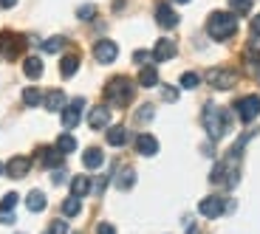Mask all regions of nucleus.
I'll return each mask as SVG.
<instances>
[{
    "mask_svg": "<svg viewBox=\"0 0 260 234\" xmlns=\"http://www.w3.org/2000/svg\"><path fill=\"white\" fill-rule=\"evenodd\" d=\"M71 192H74L77 198H85L88 192H91V178H88V175H77V178L71 181Z\"/></svg>",
    "mask_w": 260,
    "mask_h": 234,
    "instance_id": "nucleus-22",
    "label": "nucleus"
},
{
    "mask_svg": "<svg viewBox=\"0 0 260 234\" xmlns=\"http://www.w3.org/2000/svg\"><path fill=\"white\" fill-rule=\"evenodd\" d=\"M229 9H232L235 14H249V9H252V0H229Z\"/></svg>",
    "mask_w": 260,
    "mask_h": 234,
    "instance_id": "nucleus-31",
    "label": "nucleus"
},
{
    "mask_svg": "<svg viewBox=\"0 0 260 234\" xmlns=\"http://www.w3.org/2000/svg\"><path fill=\"white\" fill-rule=\"evenodd\" d=\"M28 169H31V158L14 155L12 161L6 164V175H9V178H26V175H28Z\"/></svg>",
    "mask_w": 260,
    "mask_h": 234,
    "instance_id": "nucleus-11",
    "label": "nucleus"
},
{
    "mask_svg": "<svg viewBox=\"0 0 260 234\" xmlns=\"http://www.w3.org/2000/svg\"><path fill=\"white\" fill-rule=\"evenodd\" d=\"M57 150L62 152V155L74 152V150H77V138H74V136H68V133H65V136H59V138H57Z\"/></svg>",
    "mask_w": 260,
    "mask_h": 234,
    "instance_id": "nucleus-26",
    "label": "nucleus"
},
{
    "mask_svg": "<svg viewBox=\"0 0 260 234\" xmlns=\"http://www.w3.org/2000/svg\"><path fill=\"white\" fill-rule=\"evenodd\" d=\"M65 181V172L62 169H57V175H54V183H62Z\"/></svg>",
    "mask_w": 260,
    "mask_h": 234,
    "instance_id": "nucleus-42",
    "label": "nucleus"
},
{
    "mask_svg": "<svg viewBox=\"0 0 260 234\" xmlns=\"http://www.w3.org/2000/svg\"><path fill=\"white\" fill-rule=\"evenodd\" d=\"M173 3H189V0H173Z\"/></svg>",
    "mask_w": 260,
    "mask_h": 234,
    "instance_id": "nucleus-45",
    "label": "nucleus"
},
{
    "mask_svg": "<svg viewBox=\"0 0 260 234\" xmlns=\"http://www.w3.org/2000/svg\"><path fill=\"white\" fill-rule=\"evenodd\" d=\"M235 31H238V17H235V12H212V14H209L207 34L212 40L223 43V40H229Z\"/></svg>",
    "mask_w": 260,
    "mask_h": 234,
    "instance_id": "nucleus-3",
    "label": "nucleus"
},
{
    "mask_svg": "<svg viewBox=\"0 0 260 234\" xmlns=\"http://www.w3.org/2000/svg\"><path fill=\"white\" fill-rule=\"evenodd\" d=\"M23 73H26L28 79H40L43 76V59L40 57H26L23 59Z\"/></svg>",
    "mask_w": 260,
    "mask_h": 234,
    "instance_id": "nucleus-18",
    "label": "nucleus"
},
{
    "mask_svg": "<svg viewBox=\"0 0 260 234\" xmlns=\"http://www.w3.org/2000/svg\"><path fill=\"white\" fill-rule=\"evenodd\" d=\"M116 57H119V46L113 40H96V46H93V59L96 62L111 65V62H116Z\"/></svg>",
    "mask_w": 260,
    "mask_h": 234,
    "instance_id": "nucleus-7",
    "label": "nucleus"
},
{
    "mask_svg": "<svg viewBox=\"0 0 260 234\" xmlns=\"http://www.w3.org/2000/svg\"><path fill=\"white\" fill-rule=\"evenodd\" d=\"M108 122H111V107H105V104L91 107V113H88V124H91V130H102V127H108Z\"/></svg>",
    "mask_w": 260,
    "mask_h": 234,
    "instance_id": "nucleus-13",
    "label": "nucleus"
},
{
    "mask_svg": "<svg viewBox=\"0 0 260 234\" xmlns=\"http://www.w3.org/2000/svg\"><path fill=\"white\" fill-rule=\"evenodd\" d=\"M207 82L212 85V88H218V91H229V88L238 85V73H235L232 68H209Z\"/></svg>",
    "mask_w": 260,
    "mask_h": 234,
    "instance_id": "nucleus-5",
    "label": "nucleus"
},
{
    "mask_svg": "<svg viewBox=\"0 0 260 234\" xmlns=\"http://www.w3.org/2000/svg\"><path fill=\"white\" fill-rule=\"evenodd\" d=\"M0 223L12 226V223H14V212H0Z\"/></svg>",
    "mask_w": 260,
    "mask_h": 234,
    "instance_id": "nucleus-39",
    "label": "nucleus"
},
{
    "mask_svg": "<svg viewBox=\"0 0 260 234\" xmlns=\"http://www.w3.org/2000/svg\"><path fill=\"white\" fill-rule=\"evenodd\" d=\"M235 113H238V119L241 122H254V119L260 116V96H243L235 102Z\"/></svg>",
    "mask_w": 260,
    "mask_h": 234,
    "instance_id": "nucleus-6",
    "label": "nucleus"
},
{
    "mask_svg": "<svg viewBox=\"0 0 260 234\" xmlns=\"http://www.w3.org/2000/svg\"><path fill=\"white\" fill-rule=\"evenodd\" d=\"M153 113H156V110H153V104H144L142 110L136 113V119H139V122H150V119H153Z\"/></svg>",
    "mask_w": 260,
    "mask_h": 234,
    "instance_id": "nucleus-36",
    "label": "nucleus"
},
{
    "mask_svg": "<svg viewBox=\"0 0 260 234\" xmlns=\"http://www.w3.org/2000/svg\"><path fill=\"white\" fill-rule=\"evenodd\" d=\"M204 130L212 141L223 138L229 130H232V113L223 110V107H215V104H207L204 107Z\"/></svg>",
    "mask_w": 260,
    "mask_h": 234,
    "instance_id": "nucleus-1",
    "label": "nucleus"
},
{
    "mask_svg": "<svg viewBox=\"0 0 260 234\" xmlns=\"http://www.w3.org/2000/svg\"><path fill=\"white\" fill-rule=\"evenodd\" d=\"M198 82H201V76H198V73H192V71L181 73V88H184V91H192V88H198Z\"/></svg>",
    "mask_w": 260,
    "mask_h": 234,
    "instance_id": "nucleus-30",
    "label": "nucleus"
},
{
    "mask_svg": "<svg viewBox=\"0 0 260 234\" xmlns=\"http://www.w3.org/2000/svg\"><path fill=\"white\" fill-rule=\"evenodd\" d=\"M252 34H257V37H260V14H257V17H252Z\"/></svg>",
    "mask_w": 260,
    "mask_h": 234,
    "instance_id": "nucleus-40",
    "label": "nucleus"
},
{
    "mask_svg": "<svg viewBox=\"0 0 260 234\" xmlns=\"http://www.w3.org/2000/svg\"><path fill=\"white\" fill-rule=\"evenodd\" d=\"M223 209H226L223 198H204V201L198 203V212H201L204 217H209V220L221 217V215H223Z\"/></svg>",
    "mask_w": 260,
    "mask_h": 234,
    "instance_id": "nucleus-10",
    "label": "nucleus"
},
{
    "mask_svg": "<svg viewBox=\"0 0 260 234\" xmlns=\"http://www.w3.org/2000/svg\"><path fill=\"white\" fill-rule=\"evenodd\" d=\"M187 234H198V228H195V226H189V228H187Z\"/></svg>",
    "mask_w": 260,
    "mask_h": 234,
    "instance_id": "nucleus-43",
    "label": "nucleus"
},
{
    "mask_svg": "<svg viewBox=\"0 0 260 234\" xmlns=\"http://www.w3.org/2000/svg\"><path fill=\"white\" fill-rule=\"evenodd\" d=\"M93 14H96V6H93V3H85V6L77 9V17L79 20H93Z\"/></svg>",
    "mask_w": 260,
    "mask_h": 234,
    "instance_id": "nucleus-32",
    "label": "nucleus"
},
{
    "mask_svg": "<svg viewBox=\"0 0 260 234\" xmlns=\"http://www.w3.org/2000/svg\"><path fill=\"white\" fill-rule=\"evenodd\" d=\"M136 152H139V155H144V158L156 155V152H158V141L150 136V133H142V136H136Z\"/></svg>",
    "mask_w": 260,
    "mask_h": 234,
    "instance_id": "nucleus-15",
    "label": "nucleus"
},
{
    "mask_svg": "<svg viewBox=\"0 0 260 234\" xmlns=\"http://www.w3.org/2000/svg\"><path fill=\"white\" fill-rule=\"evenodd\" d=\"M17 6V0H0V9H14Z\"/></svg>",
    "mask_w": 260,
    "mask_h": 234,
    "instance_id": "nucleus-41",
    "label": "nucleus"
},
{
    "mask_svg": "<svg viewBox=\"0 0 260 234\" xmlns=\"http://www.w3.org/2000/svg\"><path fill=\"white\" fill-rule=\"evenodd\" d=\"M40 102H43V93H40L37 88H26V91H23V104H26V107H37Z\"/></svg>",
    "mask_w": 260,
    "mask_h": 234,
    "instance_id": "nucleus-27",
    "label": "nucleus"
},
{
    "mask_svg": "<svg viewBox=\"0 0 260 234\" xmlns=\"http://www.w3.org/2000/svg\"><path fill=\"white\" fill-rule=\"evenodd\" d=\"M156 23L161 28H167V31H173V28L178 26V14L173 12L170 3H158V6H156Z\"/></svg>",
    "mask_w": 260,
    "mask_h": 234,
    "instance_id": "nucleus-9",
    "label": "nucleus"
},
{
    "mask_svg": "<svg viewBox=\"0 0 260 234\" xmlns=\"http://www.w3.org/2000/svg\"><path fill=\"white\" fill-rule=\"evenodd\" d=\"M48 234H68V223H65V220H54L51 228H48Z\"/></svg>",
    "mask_w": 260,
    "mask_h": 234,
    "instance_id": "nucleus-35",
    "label": "nucleus"
},
{
    "mask_svg": "<svg viewBox=\"0 0 260 234\" xmlns=\"http://www.w3.org/2000/svg\"><path fill=\"white\" fill-rule=\"evenodd\" d=\"M46 195H43V192H37V189H34V192H28V198H26V206H28V212H43V209H46Z\"/></svg>",
    "mask_w": 260,
    "mask_h": 234,
    "instance_id": "nucleus-23",
    "label": "nucleus"
},
{
    "mask_svg": "<svg viewBox=\"0 0 260 234\" xmlns=\"http://www.w3.org/2000/svg\"><path fill=\"white\" fill-rule=\"evenodd\" d=\"M3 172H6V167H3V164H0V175H3Z\"/></svg>",
    "mask_w": 260,
    "mask_h": 234,
    "instance_id": "nucleus-44",
    "label": "nucleus"
},
{
    "mask_svg": "<svg viewBox=\"0 0 260 234\" xmlns=\"http://www.w3.org/2000/svg\"><path fill=\"white\" fill-rule=\"evenodd\" d=\"M133 183H136V172H133V169H122V172L116 175V186L124 189V192H127Z\"/></svg>",
    "mask_w": 260,
    "mask_h": 234,
    "instance_id": "nucleus-24",
    "label": "nucleus"
},
{
    "mask_svg": "<svg viewBox=\"0 0 260 234\" xmlns=\"http://www.w3.org/2000/svg\"><path fill=\"white\" fill-rule=\"evenodd\" d=\"M226 175H229V167H226V164H215V169H212V175H209V181H212V183H223V181H226Z\"/></svg>",
    "mask_w": 260,
    "mask_h": 234,
    "instance_id": "nucleus-29",
    "label": "nucleus"
},
{
    "mask_svg": "<svg viewBox=\"0 0 260 234\" xmlns=\"http://www.w3.org/2000/svg\"><path fill=\"white\" fill-rule=\"evenodd\" d=\"M133 62H139V65H150V62H156V59H153V51H136L133 54Z\"/></svg>",
    "mask_w": 260,
    "mask_h": 234,
    "instance_id": "nucleus-34",
    "label": "nucleus"
},
{
    "mask_svg": "<svg viewBox=\"0 0 260 234\" xmlns=\"http://www.w3.org/2000/svg\"><path fill=\"white\" fill-rule=\"evenodd\" d=\"M43 104H46V110H51V113L62 110L65 107V93L62 91H48L46 96H43Z\"/></svg>",
    "mask_w": 260,
    "mask_h": 234,
    "instance_id": "nucleus-17",
    "label": "nucleus"
},
{
    "mask_svg": "<svg viewBox=\"0 0 260 234\" xmlns=\"http://www.w3.org/2000/svg\"><path fill=\"white\" fill-rule=\"evenodd\" d=\"M133 93H136V85L127 76H113L111 82L105 85V99L113 107H127L133 102Z\"/></svg>",
    "mask_w": 260,
    "mask_h": 234,
    "instance_id": "nucleus-2",
    "label": "nucleus"
},
{
    "mask_svg": "<svg viewBox=\"0 0 260 234\" xmlns=\"http://www.w3.org/2000/svg\"><path fill=\"white\" fill-rule=\"evenodd\" d=\"M23 48H26V40L20 37V34L0 31V54H3L6 59H17L20 54H23Z\"/></svg>",
    "mask_w": 260,
    "mask_h": 234,
    "instance_id": "nucleus-4",
    "label": "nucleus"
},
{
    "mask_svg": "<svg viewBox=\"0 0 260 234\" xmlns=\"http://www.w3.org/2000/svg\"><path fill=\"white\" fill-rule=\"evenodd\" d=\"M96 234H116V228H113L111 223H99V226H96Z\"/></svg>",
    "mask_w": 260,
    "mask_h": 234,
    "instance_id": "nucleus-37",
    "label": "nucleus"
},
{
    "mask_svg": "<svg viewBox=\"0 0 260 234\" xmlns=\"http://www.w3.org/2000/svg\"><path fill=\"white\" fill-rule=\"evenodd\" d=\"M164 99H167V102H176L178 91H176V88H164Z\"/></svg>",
    "mask_w": 260,
    "mask_h": 234,
    "instance_id": "nucleus-38",
    "label": "nucleus"
},
{
    "mask_svg": "<svg viewBox=\"0 0 260 234\" xmlns=\"http://www.w3.org/2000/svg\"><path fill=\"white\" fill-rule=\"evenodd\" d=\"M14 206H17V195H14V192L3 195V201H0V212H12Z\"/></svg>",
    "mask_w": 260,
    "mask_h": 234,
    "instance_id": "nucleus-33",
    "label": "nucleus"
},
{
    "mask_svg": "<svg viewBox=\"0 0 260 234\" xmlns=\"http://www.w3.org/2000/svg\"><path fill=\"white\" fill-rule=\"evenodd\" d=\"M79 209H82V203H79L77 195H71L68 201H62V215H65V217H77Z\"/></svg>",
    "mask_w": 260,
    "mask_h": 234,
    "instance_id": "nucleus-25",
    "label": "nucleus"
},
{
    "mask_svg": "<svg viewBox=\"0 0 260 234\" xmlns=\"http://www.w3.org/2000/svg\"><path fill=\"white\" fill-rule=\"evenodd\" d=\"M77 71H79V54H65L62 62H59V73H62V79H71Z\"/></svg>",
    "mask_w": 260,
    "mask_h": 234,
    "instance_id": "nucleus-16",
    "label": "nucleus"
},
{
    "mask_svg": "<svg viewBox=\"0 0 260 234\" xmlns=\"http://www.w3.org/2000/svg\"><path fill=\"white\" fill-rule=\"evenodd\" d=\"M139 85H142V88H156L158 85V71L153 65H144L142 71H139Z\"/></svg>",
    "mask_w": 260,
    "mask_h": 234,
    "instance_id": "nucleus-19",
    "label": "nucleus"
},
{
    "mask_svg": "<svg viewBox=\"0 0 260 234\" xmlns=\"http://www.w3.org/2000/svg\"><path fill=\"white\" fill-rule=\"evenodd\" d=\"M178 54V46L176 43H173V40H158L156 43V48H153V59H156V62H167V59H173Z\"/></svg>",
    "mask_w": 260,
    "mask_h": 234,
    "instance_id": "nucleus-12",
    "label": "nucleus"
},
{
    "mask_svg": "<svg viewBox=\"0 0 260 234\" xmlns=\"http://www.w3.org/2000/svg\"><path fill=\"white\" fill-rule=\"evenodd\" d=\"M82 107H85V99H74L71 104H65L62 107V127L65 130H74L82 119Z\"/></svg>",
    "mask_w": 260,
    "mask_h": 234,
    "instance_id": "nucleus-8",
    "label": "nucleus"
},
{
    "mask_svg": "<svg viewBox=\"0 0 260 234\" xmlns=\"http://www.w3.org/2000/svg\"><path fill=\"white\" fill-rule=\"evenodd\" d=\"M37 161L43 164V167H62V152H59L57 147H40Z\"/></svg>",
    "mask_w": 260,
    "mask_h": 234,
    "instance_id": "nucleus-14",
    "label": "nucleus"
},
{
    "mask_svg": "<svg viewBox=\"0 0 260 234\" xmlns=\"http://www.w3.org/2000/svg\"><path fill=\"white\" fill-rule=\"evenodd\" d=\"M62 48H65V37H51V40L43 43V51L46 54H59Z\"/></svg>",
    "mask_w": 260,
    "mask_h": 234,
    "instance_id": "nucleus-28",
    "label": "nucleus"
},
{
    "mask_svg": "<svg viewBox=\"0 0 260 234\" xmlns=\"http://www.w3.org/2000/svg\"><path fill=\"white\" fill-rule=\"evenodd\" d=\"M82 164L88 169H96V167H102L105 164V155H102V150H96V147H91V150H85V155H82Z\"/></svg>",
    "mask_w": 260,
    "mask_h": 234,
    "instance_id": "nucleus-21",
    "label": "nucleus"
},
{
    "mask_svg": "<svg viewBox=\"0 0 260 234\" xmlns=\"http://www.w3.org/2000/svg\"><path fill=\"white\" fill-rule=\"evenodd\" d=\"M108 144H111V147H124V144H127V130H124L122 124H116V127L108 130Z\"/></svg>",
    "mask_w": 260,
    "mask_h": 234,
    "instance_id": "nucleus-20",
    "label": "nucleus"
}]
</instances>
